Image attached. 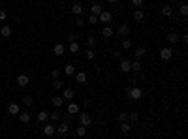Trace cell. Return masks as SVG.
Returning <instances> with one entry per match:
<instances>
[{
	"label": "cell",
	"mask_w": 188,
	"mask_h": 139,
	"mask_svg": "<svg viewBox=\"0 0 188 139\" xmlns=\"http://www.w3.org/2000/svg\"><path fill=\"white\" fill-rule=\"evenodd\" d=\"M19 120H21V122H28L30 120V115H28V113H19Z\"/></svg>",
	"instance_id": "f1b7e54d"
},
{
	"label": "cell",
	"mask_w": 188,
	"mask_h": 139,
	"mask_svg": "<svg viewBox=\"0 0 188 139\" xmlns=\"http://www.w3.org/2000/svg\"><path fill=\"white\" fill-rule=\"evenodd\" d=\"M64 104V100H62V96H55L53 98V100H51V105H53L55 107V109H58V107L60 105H62Z\"/></svg>",
	"instance_id": "4fadbf2b"
},
{
	"label": "cell",
	"mask_w": 188,
	"mask_h": 139,
	"mask_svg": "<svg viewBox=\"0 0 188 139\" xmlns=\"http://www.w3.org/2000/svg\"><path fill=\"white\" fill-rule=\"evenodd\" d=\"M68 40H70V43L77 42V34H70V36H68Z\"/></svg>",
	"instance_id": "b9f144b4"
},
{
	"label": "cell",
	"mask_w": 188,
	"mask_h": 139,
	"mask_svg": "<svg viewBox=\"0 0 188 139\" xmlns=\"http://www.w3.org/2000/svg\"><path fill=\"white\" fill-rule=\"evenodd\" d=\"M179 13H181V15H188V6H186L184 2L179 6Z\"/></svg>",
	"instance_id": "f546056e"
},
{
	"label": "cell",
	"mask_w": 188,
	"mask_h": 139,
	"mask_svg": "<svg viewBox=\"0 0 188 139\" xmlns=\"http://www.w3.org/2000/svg\"><path fill=\"white\" fill-rule=\"evenodd\" d=\"M132 17H134L135 21H143V19H145V13L141 12V9H134V13H132Z\"/></svg>",
	"instance_id": "ffe728a7"
},
{
	"label": "cell",
	"mask_w": 188,
	"mask_h": 139,
	"mask_svg": "<svg viewBox=\"0 0 188 139\" xmlns=\"http://www.w3.org/2000/svg\"><path fill=\"white\" fill-rule=\"evenodd\" d=\"M132 4H134V8H135V9H139L141 6H143V0H132Z\"/></svg>",
	"instance_id": "74e56055"
},
{
	"label": "cell",
	"mask_w": 188,
	"mask_h": 139,
	"mask_svg": "<svg viewBox=\"0 0 188 139\" xmlns=\"http://www.w3.org/2000/svg\"><path fill=\"white\" fill-rule=\"evenodd\" d=\"M68 130H70L68 122H60V124L57 126V132H58V133H62V135H64V133H68Z\"/></svg>",
	"instance_id": "ac0fdd59"
},
{
	"label": "cell",
	"mask_w": 188,
	"mask_h": 139,
	"mask_svg": "<svg viewBox=\"0 0 188 139\" xmlns=\"http://www.w3.org/2000/svg\"><path fill=\"white\" fill-rule=\"evenodd\" d=\"M171 13H173L171 6H162V15H164V17H171Z\"/></svg>",
	"instance_id": "603a6c76"
},
{
	"label": "cell",
	"mask_w": 188,
	"mask_h": 139,
	"mask_svg": "<svg viewBox=\"0 0 188 139\" xmlns=\"http://www.w3.org/2000/svg\"><path fill=\"white\" fill-rule=\"evenodd\" d=\"M117 34L122 36V38L126 40V38H128V34H130V27H128V24H120V27L117 28Z\"/></svg>",
	"instance_id": "5b68a950"
},
{
	"label": "cell",
	"mask_w": 188,
	"mask_h": 139,
	"mask_svg": "<svg viewBox=\"0 0 188 139\" xmlns=\"http://www.w3.org/2000/svg\"><path fill=\"white\" fill-rule=\"evenodd\" d=\"M79 49H81V45H79L77 42H73V43H70V45H68V51H70V53H72V55L79 53Z\"/></svg>",
	"instance_id": "d6986e66"
},
{
	"label": "cell",
	"mask_w": 188,
	"mask_h": 139,
	"mask_svg": "<svg viewBox=\"0 0 188 139\" xmlns=\"http://www.w3.org/2000/svg\"><path fill=\"white\" fill-rule=\"evenodd\" d=\"M171 56H173V49L171 47H162L160 49V58L162 60H171Z\"/></svg>",
	"instance_id": "3957f363"
},
{
	"label": "cell",
	"mask_w": 188,
	"mask_h": 139,
	"mask_svg": "<svg viewBox=\"0 0 188 139\" xmlns=\"http://www.w3.org/2000/svg\"><path fill=\"white\" fill-rule=\"evenodd\" d=\"M23 105H27V107L32 105V98H30V96H24V98H23Z\"/></svg>",
	"instance_id": "d590c367"
},
{
	"label": "cell",
	"mask_w": 188,
	"mask_h": 139,
	"mask_svg": "<svg viewBox=\"0 0 188 139\" xmlns=\"http://www.w3.org/2000/svg\"><path fill=\"white\" fill-rule=\"evenodd\" d=\"M167 42H169L171 45H175L177 42H179V36H177L175 32H171V34H167Z\"/></svg>",
	"instance_id": "7402d4cb"
},
{
	"label": "cell",
	"mask_w": 188,
	"mask_h": 139,
	"mask_svg": "<svg viewBox=\"0 0 188 139\" xmlns=\"http://www.w3.org/2000/svg\"><path fill=\"white\" fill-rule=\"evenodd\" d=\"M92 58H94V51L89 49V51H87V60H92Z\"/></svg>",
	"instance_id": "60d3db41"
},
{
	"label": "cell",
	"mask_w": 188,
	"mask_h": 139,
	"mask_svg": "<svg viewBox=\"0 0 188 139\" xmlns=\"http://www.w3.org/2000/svg\"><path fill=\"white\" fill-rule=\"evenodd\" d=\"M132 70H134V71L141 70V62H139V60H132Z\"/></svg>",
	"instance_id": "4dcf8cb0"
},
{
	"label": "cell",
	"mask_w": 188,
	"mask_h": 139,
	"mask_svg": "<svg viewBox=\"0 0 188 139\" xmlns=\"http://www.w3.org/2000/svg\"><path fill=\"white\" fill-rule=\"evenodd\" d=\"M126 90H128V98H132V100H141V96H143V90L139 86H132V89Z\"/></svg>",
	"instance_id": "6da1fadb"
},
{
	"label": "cell",
	"mask_w": 188,
	"mask_h": 139,
	"mask_svg": "<svg viewBox=\"0 0 188 139\" xmlns=\"http://www.w3.org/2000/svg\"><path fill=\"white\" fill-rule=\"evenodd\" d=\"M79 122L83 128H89L90 124H92V118H90L89 113H79Z\"/></svg>",
	"instance_id": "7a4b0ae2"
},
{
	"label": "cell",
	"mask_w": 188,
	"mask_h": 139,
	"mask_svg": "<svg viewBox=\"0 0 188 139\" xmlns=\"http://www.w3.org/2000/svg\"><path fill=\"white\" fill-rule=\"evenodd\" d=\"M120 70H122L124 71V73H126V71H130L132 70V60H120Z\"/></svg>",
	"instance_id": "7c38bea8"
},
{
	"label": "cell",
	"mask_w": 188,
	"mask_h": 139,
	"mask_svg": "<svg viewBox=\"0 0 188 139\" xmlns=\"http://www.w3.org/2000/svg\"><path fill=\"white\" fill-rule=\"evenodd\" d=\"M147 53V51H145V47H138V49H135V60H139L141 58V56H143Z\"/></svg>",
	"instance_id": "484cf974"
},
{
	"label": "cell",
	"mask_w": 188,
	"mask_h": 139,
	"mask_svg": "<svg viewBox=\"0 0 188 139\" xmlns=\"http://www.w3.org/2000/svg\"><path fill=\"white\" fill-rule=\"evenodd\" d=\"M115 56H117V58H122V49H117L115 51Z\"/></svg>",
	"instance_id": "bcb514c9"
},
{
	"label": "cell",
	"mask_w": 188,
	"mask_h": 139,
	"mask_svg": "<svg viewBox=\"0 0 188 139\" xmlns=\"http://www.w3.org/2000/svg\"><path fill=\"white\" fill-rule=\"evenodd\" d=\"M111 19H113V13L107 12V9H104V12L98 15V21H102V23H109Z\"/></svg>",
	"instance_id": "277c9868"
},
{
	"label": "cell",
	"mask_w": 188,
	"mask_h": 139,
	"mask_svg": "<svg viewBox=\"0 0 188 139\" xmlns=\"http://www.w3.org/2000/svg\"><path fill=\"white\" fill-rule=\"evenodd\" d=\"M81 12H83V6H81L79 2L72 4V13H73V15H77V17H81Z\"/></svg>",
	"instance_id": "5bb4252c"
},
{
	"label": "cell",
	"mask_w": 188,
	"mask_h": 139,
	"mask_svg": "<svg viewBox=\"0 0 188 139\" xmlns=\"http://www.w3.org/2000/svg\"><path fill=\"white\" fill-rule=\"evenodd\" d=\"M64 73H66V75H75V68H73L72 64H68V66L64 68Z\"/></svg>",
	"instance_id": "d4e9b609"
},
{
	"label": "cell",
	"mask_w": 188,
	"mask_h": 139,
	"mask_svg": "<svg viewBox=\"0 0 188 139\" xmlns=\"http://www.w3.org/2000/svg\"><path fill=\"white\" fill-rule=\"evenodd\" d=\"M102 12H104V9H102V4H92V6H90V13H92L94 17H98Z\"/></svg>",
	"instance_id": "8fae6325"
},
{
	"label": "cell",
	"mask_w": 188,
	"mask_h": 139,
	"mask_svg": "<svg viewBox=\"0 0 188 139\" xmlns=\"http://www.w3.org/2000/svg\"><path fill=\"white\" fill-rule=\"evenodd\" d=\"M51 75H53V77H55V79H58V75H60V71H58L57 68H55V70H51Z\"/></svg>",
	"instance_id": "7bdbcfd3"
},
{
	"label": "cell",
	"mask_w": 188,
	"mask_h": 139,
	"mask_svg": "<svg viewBox=\"0 0 188 139\" xmlns=\"http://www.w3.org/2000/svg\"><path fill=\"white\" fill-rule=\"evenodd\" d=\"M6 17H8V13L4 9H0V21H6Z\"/></svg>",
	"instance_id": "f6af8a7d"
},
{
	"label": "cell",
	"mask_w": 188,
	"mask_h": 139,
	"mask_svg": "<svg viewBox=\"0 0 188 139\" xmlns=\"http://www.w3.org/2000/svg\"><path fill=\"white\" fill-rule=\"evenodd\" d=\"M75 81L77 83H87V73L85 71H75Z\"/></svg>",
	"instance_id": "2e32d148"
},
{
	"label": "cell",
	"mask_w": 188,
	"mask_h": 139,
	"mask_svg": "<svg viewBox=\"0 0 188 139\" xmlns=\"http://www.w3.org/2000/svg\"><path fill=\"white\" fill-rule=\"evenodd\" d=\"M89 23H90V24H96V23H98V17H94V15H90V17H89Z\"/></svg>",
	"instance_id": "ee69618b"
},
{
	"label": "cell",
	"mask_w": 188,
	"mask_h": 139,
	"mask_svg": "<svg viewBox=\"0 0 188 139\" xmlns=\"http://www.w3.org/2000/svg\"><path fill=\"white\" fill-rule=\"evenodd\" d=\"M132 45H134V43H132V40H130V38H126L124 42H122V51H128V49H132Z\"/></svg>",
	"instance_id": "cb8c5ba5"
},
{
	"label": "cell",
	"mask_w": 188,
	"mask_h": 139,
	"mask_svg": "<svg viewBox=\"0 0 188 139\" xmlns=\"http://www.w3.org/2000/svg\"><path fill=\"white\" fill-rule=\"evenodd\" d=\"M49 118H51V120H60V113H58V111L51 113V115H49Z\"/></svg>",
	"instance_id": "8d00e7d4"
},
{
	"label": "cell",
	"mask_w": 188,
	"mask_h": 139,
	"mask_svg": "<svg viewBox=\"0 0 188 139\" xmlns=\"http://www.w3.org/2000/svg\"><path fill=\"white\" fill-rule=\"evenodd\" d=\"M75 24H77V27H83V24H85V19H83V17H75Z\"/></svg>",
	"instance_id": "ab89813d"
},
{
	"label": "cell",
	"mask_w": 188,
	"mask_h": 139,
	"mask_svg": "<svg viewBox=\"0 0 188 139\" xmlns=\"http://www.w3.org/2000/svg\"><path fill=\"white\" fill-rule=\"evenodd\" d=\"M138 118H139V113L138 111H132L130 115H128V120H138Z\"/></svg>",
	"instance_id": "d6a6232c"
},
{
	"label": "cell",
	"mask_w": 188,
	"mask_h": 139,
	"mask_svg": "<svg viewBox=\"0 0 188 139\" xmlns=\"http://www.w3.org/2000/svg\"><path fill=\"white\" fill-rule=\"evenodd\" d=\"M0 9H2V2H0Z\"/></svg>",
	"instance_id": "7dc6e473"
},
{
	"label": "cell",
	"mask_w": 188,
	"mask_h": 139,
	"mask_svg": "<svg viewBox=\"0 0 188 139\" xmlns=\"http://www.w3.org/2000/svg\"><path fill=\"white\" fill-rule=\"evenodd\" d=\"M66 109H68L70 115H79V105H77V104H73V102H70Z\"/></svg>",
	"instance_id": "9c48e42d"
},
{
	"label": "cell",
	"mask_w": 188,
	"mask_h": 139,
	"mask_svg": "<svg viewBox=\"0 0 188 139\" xmlns=\"http://www.w3.org/2000/svg\"><path fill=\"white\" fill-rule=\"evenodd\" d=\"M113 34H115V28L109 27V24H105V27L102 28V36H104V38H111Z\"/></svg>",
	"instance_id": "8992f818"
},
{
	"label": "cell",
	"mask_w": 188,
	"mask_h": 139,
	"mask_svg": "<svg viewBox=\"0 0 188 139\" xmlns=\"http://www.w3.org/2000/svg\"><path fill=\"white\" fill-rule=\"evenodd\" d=\"M28 83H30V77L28 75H24V73L23 75H17V85L19 86H27Z\"/></svg>",
	"instance_id": "52a82bcc"
},
{
	"label": "cell",
	"mask_w": 188,
	"mask_h": 139,
	"mask_svg": "<svg viewBox=\"0 0 188 139\" xmlns=\"http://www.w3.org/2000/svg\"><path fill=\"white\" fill-rule=\"evenodd\" d=\"M47 118H49V113H47V111H40V113H38V120L43 122V120H47Z\"/></svg>",
	"instance_id": "4316f807"
},
{
	"label": "cell",
	"mask_w": 188,
	"mask_h": 139,
	"mask_svg": "<svg viewBox=\"0 0 188 139\" xmlns=\"http://www.w3.org/2000/svg\"><path fill=\"white\" fill-rule=\"evenodd\" d=\"M75 133H77V135H79V137H83V135H85V133H87V128H83V126H79V128H77V130H75Z\"/></svg>",
	"instance_id": "836d02e7"
},
{
	"label": "cell",
	"mask_w": 188,
	"mask_h": 139,
	"mask_svg": "<svg viewBox=\"0 0 188 139\" xmlns=\"http://www.w3.org/2000/svg\"><path fill=\"white\" fill-rule=\"evenodd\" d=\"M8 113L9 115H19V113H21V107H19L17 104H9L8 105Z\"/></svg>",
	"instance_id": "30bf717a"
},
{
	"label": "cell",
	"mask_w": 188,
	"mask_h": 139,
	"mask_svg": "<svg viewBox=\"0 0 188 139\" xmlns=\"http://www.w3.org/2000/svg\"><path fill=\"white\" fill-rule=\"evenodd\" d=\"M73 96H75V90H72V89H66L62 92V100H73Z\"/></svg>",
	"instance_id": "e0dca14e"
},
{
	"label": "cell",
	"mask_w": 188,
	"mask_h": 139,
	"mask_svg": "<svg viewBox=\"0 0 188 139\" xmlns=\"http://www.w3.org/2000/svg\"><path fill=\"white\" fill-rule=\"evenodd\" d=\"M55 133H57V128H55L53 124H47L43 128V135H55Z\"/></svg>",
	"instance_id": "9a60e30c"
},
{
	"label": "cell",
	"mask_w": 188,
	"mask_h": 139,
	"mask_svg": "<svg viewBox=\"0 0 188 139\" xmlns=\"http://www.w3.org/2000/svg\"><path fill=\"white\" fill-rule=\"evenodd\" d=\"M53 53L57 55V56H62V55L66 53V45H62V43H57V45L53 47Z\"/></svg>",
	"instance_id": "ba28073f"
},
{
	"label": "cell",
	"mask_w": 188,
	"mask_h": 139,
	"mask_svg": "<svg viewBox=\"0 0 188 139\" xmlns=\"http://www.w3.org/2000/svg\"><path fill=\"white\" fill-rule=\"evenodd\" d=\"M53 86H55V90H60V89H62V81H60V79H55V81H53Z\"/></svg>",
	"instance_id": "e575fe53"
},
{
	"label": "cell",
	"mask_w": 188,
	"mask_h": 139,
	"mask_svg": "<svg viewBox=\"0 0 188 139\" xmlns=\"http://www.w3.org/2000/svg\"><path fill=\"white\" fill-rule=\"evenodd\" d=\"M0 34H2L4 38H9V36H12V27H8V24H4V27L0 28Z\"/></svg>",
	"instance_id": "44dd1931"
},
{
	"label": "cell",
	"mask_w": 188,
	"mask_h": 139,
	"mask_svg": "<svg viewBox=\"0 0 188 139\" xmlns=\"http://www.w3.org/2000/svg\"><path fill=\"white\" fill-rule=\"evenodd\" d=\"M96 42H98V40H96V36H89V38H87V45H89V47H94Z\"/></svg>",
	"instance_id": "83f0119b"
},
{
	"label": "cell",
	"mask_w": 188,
	"mask_h": 139,
	"mask_svg": "<svg viewBox=\"0 0 188 139\" xmlns=\"http://www.w3.org/2000/svg\"><path fill=\"white\" fill-rule=\"evenodd\" d=\"M120 132H122V133H130V124H128V122H122V124H120Z\"/></svg>",
	"instance_id": "1f68e13d"
},
{
	"label": "cell",
	"mask_w": 188,
	"mask_h": 139,
	"mask_svg": "<svg viewBox=\"0 0 188 139\" xmlns=\"http://www.w3.org/2000/svg\"><path fill=\"white\" fill-rule=\"evenodd\" d=\"M119 120H120V122H126V120H128V113H120V115H119Z\"/></svg>",
	"instance_id": "f35d334b"
}]
</instances>
